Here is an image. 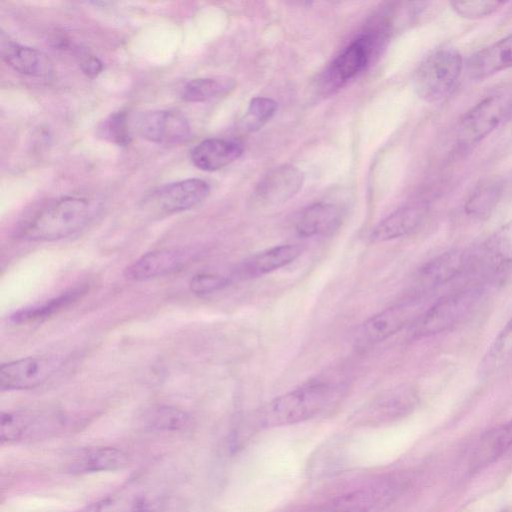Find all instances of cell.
Here are the masks:
<instances>
[{
	"mask_svg": "<svg viewBox=\"0 0 512 512\" xmlns=\"http://www.w3.org/2000/svg\"><path fill=\"white\" fill-rule=\"evenodd\" d=\"M242 146L232 140L209 138L199 142L190 153L192 163L203 171H216L238 159Z\"/></svg>",
	"mask_w": 512,
	"mask_h": 512,
	"instance_id": "ac0fdd59",
	"label": "cell"
},
{
	"mask_svg": "<svg viewBox=\"0 0 512 512\" xmlns=\"http://www.w3.org/2000/svg\"><path fill=\"white\" fill-rule=\"evenodd\" d=\"M277 110V103L271 98L254 97L248 106L244 124L249 131H255L268 122Z\"/></svg>",
	"mask_w": 512,
	"mask_h": 512,
	"instance_id": "1f68e13d",
	"label": "cell"
},
{
	"mask_svg": "<svg viewBox=\"0 0 512 512\" xmlns=\"http://www.w3.org/2000/svg\"><path fill=\"white\" fill-rule=\"evenodd\" d=\"M388 485L361 488L338 496L306 512H369L390 495Z\"/></svg>",
	"mask_w": 512,
	"mask_h": 512,
	"instance_id": "ffe728a7",
	"label": "cell"
},
{
	"mask_svg": "<svg viewBox=\"0 0 512 512\" xmlns=\"http://www.w3.org/2000/svg\"><path fill=\"white\" fill-rule=\"evenodd\" d=\"M341 223L339 208L326 202L306 207L296 222V231L303 237L322 236L333 233Z\"/></svg>",
	"mask_w": 512,
	"mask_h": 512,
	"instance_id": "44dd1931",
	"label": "cell"
},
{
	"mask_svg": "<svg viewBox=\"0 0 512 512\" xmlns=\"http://www.w3.org/2000/svg\"><path fill=\"white\" fill-rule=\"evenodd\" d=\"M302 252L303 247L297 244L269 248L244 260L230 278L245 280L263 276L293 262Z\"/></svg>",
	"mask_w": 512,
	"mask_h": 512,
	"instance_id": "2e32d148",
	"label": "cell"
},
{
	"mask_svg": "<svg viewBox=\"0 0 512 512\" xmlns=\"http://www.w3.org/2000/svg\"><path fill=\"white\" fill-rule=\"evenodd\" d=\"M86 292V286L71 288L45 302L19 309L10 316V321L14 324L41 322L69 307L78 301Z\"/></svg>",
	"mask_w": 512,
	"mask_h": 512,
	"instance_id": "603a6c76",
	"label": "cell"
},
{
	"mask_svg": "<svg viewBox=\"0 0 512 512\" xmlns=\"http://www.w3.org/2000/svg\"><path fill=\"white\" fill-rule=\"evenodd\" d=\"M235 81L227 77H205L188 81L180 96L186 102H205L229 93Z\"/></svg>",
	"mask_w": 512,
	"mask_h": 512,
	"instance_id": "4316f807",
	"label": "cell"
},
{
	"mask_svg": "<svg viewBox=\"0 0 512 512\" xmlns=\"http://www.w3.org/2000/svg\"><path fill=\"white\" fill-rule=\"evenodd\" d=\"M413 403V395L409 390L401 389L391 391L381 396L369 408L368 412L372 417H388L397 415L408 409Z\"/></svg>",
	"mask_w": 512,
	"mask_h": 512,
	"instance_id": "f546056e",
	"label": "cell"
},
{
	"mask_svg": "<svg viewBox=\"0 0 512 512\" xmlns=\"http://www.w3.org/2000/svg\"><path fill=\"white\" fill-rule=\"evenodd\" d=\"M333 390L325 383H309L278 396L265 404L258 414L263 427H278L309 420L332 402Z\"/></svg>",
	"mask_w": 512,
	"mask_h": 512,
	"instance_id": "7a4b0ae2",
	"label": "cell"
},
{
	"mask_svg": "<svg viewBox=\"0 0 512 512\" xmlns=\"http://www.w3.org/2000/svg\"><path fill=\"white\" fill-rule=\"evenodd\" d=\"M503 192V183L497 178L482 181L470 194L465 210L475 217H485L496 207Z\"/></svg>",
	"mask_w": 512,
	"mask_h": 512,
	"instance_id": "83f0119b",
	"label": "cell"
},
{
	"mask_svg": "<svg viewBox=\"0 0 512 512\" xmlns=\"http://www.w3.org/2000/svg\"><path fill=\"white\" fill-rule=\"evenodd\" d=\"M48 421L32 412H3L1 415V440L17 441L44 432Z\"/></svg>",
	"mask_w": 512,
	"mask_h": 512,
	"instance_id": "d4e9b609",
	"label": "cell"
},
{
	"mask_svg": "<svg viewBox=\"0 0 512 512\" xmlns=\"http://www.w3.org/2000/svg\"><path fill=\"white\" fill-rule=\"evenodd\" d=\"M139 134L157 144H180L191 135L188 119L179 111L154 110L145 113L138 122Z\"/></svg>",
	"mask_w": 512,
	"mask_h": 512,
	"instance_id": "9c48e42d",
	"label": "cell"
},
{
	"mask_svg": "<svg viewBox=\"0 0 512 512\" xmlns=\"http://www.w3.org/2000/svg\"><path fill=\"white\" fill-rule=\"evenodd\" d=\"M188 248H169L148 252L130 264L125 270L129 280L144 281L166 276L184 269L193 259Z\"/></svg>",
	"mask_w": 512,
	"mask_h": 512,
	"instance_id": "30bf717a",
	"label": "cell"
},
{
	"mask_svg": "<svg viewBox=\"0 0 512 512\" xmlns=\"http://www.w3.org/2000/svg\"><path fill=\"white\" fill-rule=\"evenodd\" d=\"M210 193L209 184L199 178H188L154 189L143 200V207L158 214L189 210L203 202Z\"/></svg>",
	"mask_w": 512,
	"mask_h": 512,
	"instance_id": "52a82bcc",
	"label": "cell"
},
{
	"mask_svg": "<svg viewBox=\"0 0 512 512\" xmlns=\"http://www.w3.org/2000/svg\"><path fill=\"white\" fill-rule=\"evenodd\" d=\"M462 71V57L452 47L433 50L421 62L413 77L414 88L420 98L436 102L454 89Z\"/></svg>",
	"mask_w": 512,
	"mask_h": 512,
	"instance_id": "3957f363",
	"label": "cell"
},
{
	"mask_svg": "<svg viewBox=\"0 0 512 512\" xmlns=\"http://www.w3.org/2000/svg\"><path fill=\"white\" fill-rule=\"evenodd\" d=\"M512 66V34L478 51L468 61L471 78L483 80Z\"/></svg>",
	"mask_w": 512,
	"mask_h": 512,
	"instance_id": "d6986e66",
	"label": "cell"
},
{
	"mask_svg": "<svg viewBox=\"0 0 512 512\" xmlns=\"http://www.w3.org/2000/svg\"><path fill=\"white\" fill-rule=\"evenodd\" d=\"M230 282V277L205 272L194 275L189 282V287L194 294L208 295L224 289Z\"/></svg>",
	"mask_w": 512,
	"mask_h": 512,
	"instance_id": "836d02e7",
	"label": "cell"
},
{
	"mask_svg": "<svg viewBox=\"0 0 512 512\" xmlns=\"http://www.w3.org/2000/svg\"><path fill=\"white\" fill-rule=\"evenodd\" d=\"M512 360V318L488 347L480 365L479 375L487 378Z\"/></svg>",
	"mask_w": 512,
	"mask_h": 512,
	"instance_id": "484cf974",
	"label": "cell"
},
{
	"mask_svg": "<svg viewBox=\"0 0 512 512\" xmlns=\"http://www.w3.org/2000/svg\"><path fill=\"white\" fill-rule=\"evenodd\" d=\"M512 447V420L493 428L480 439L471 460L472 470H481Z\"/></svg>",
	"mask_w": 512,
	"mask_h": 512,
	"instance_id": "7402d4cb",
	"label": "cell"
},
{
	"mask_svg": "<svg viewBox=\"0 0 512 512\" xmlns=\"http://www.w3.org/2000/svg\"><path fill=\"white\" fill-rule=\"evenodd\" d=\"M59 356H29L5 363L0 368L3 390L36 388L49 380L62 366Z\"/></svg>",
	"mask_w": 512,
	"mask_h": 512,
	"instance_id": "ba28073f",
	"label": "cell"
},
{
	"mask_svg": "<svg viewBox=\"0 0 512 512\" xmlns=\"http://www.w3.org/2000/svg\"><path fill=\"white\" fill-rule=\"evenodd\" d=\"M79 59L80 68L88 77H96L104 68L102 61L92 54L80 53Z\"/></svg>",
	"mask_w": 512,
	"mask_h": 512,
	"instance_id": "e575fe53",
	"label": "cell"
},
{
	"mask_svg": "<svg viewBox=\"0 0 512 512\" xmlns=\"http://www.w3.org/2000/svg\"><path fill=\"white\" fill-rule=\"evenodd\" d=\"M505 2L502 1H452L450 5L460 16L467 19H479L498 10Z\"/></svg>",
	"mask_w": 512,
	"mask_h": 512,
	"instance_id": "d6a6232c",
	"label": "cell"
},
{
	"mask_svg": "<svg viewBox=\"0 0 512 512\" xmlns=\"http://www.w3.org/2000/svg\"><path fill=\"white\" fill-rule=\"evenodd\" d=\"M100 136L119 145L126 146L131 141L128 115L125 111H118L107 117L99 127Z\"/></svg>",
	"mask_w": 512,
	"mask_h": 512,
	"instance_id": "4dcf8cb0",
	"label": "cell"
},
{
	"mask_svg": "<svg viewBox=\"0 0 512 512\" xmlns=\"http://www.w3.org/2000/svg\"><path fill=\"white\" fill-rule=\"evenodd\" d=\"M472 260L465 252L447 251L424 265L415 279L414 294L425 296L460 275Z\"/></svg>",
	"mask_w": 512,
	"mask_h": 512,
	"instance_id": "7c38bea8",
	"label": "cell"
},
{
	"mask_svg": "<svg viewBox=\"0 0 512 512\" xmlns=\"http://www.w3.org/2000/svg\"><path fill=\"white\" fill-rule=\"evenodd\" d=\"M145 425L162 431H178L189 423V415L174 406L160 405L149 409L144 415Z\"/></svg>",
	"mask_w": 512,
	"mask_h": 512,
	"instance_id": "f1b7e54d",
	"label": "cell"
},
{
	"mask_svg": "<svg viewBox=\"0 0 512 512\" xmlns=\"http://www.w3.org/2000/svg\"><path fill=\"white\" fill-rule=\"evenodd\" d=\"M475 260L478 270L488 276L512 272V221L487 239Z\"/></svg>",
	"mask_w": 512,
	"mask_h": 512,
	"instance_id": "5bb4252c",
	"label": "cell"
},
{
	"mask_svg": "<svg viewBox=\"0 0 512 512\" xmlns=\"http://www.w3.org/2000/svg\"><path fill=\"white\" fill-rule=\"evenodd\" d=\"M304 183L303 172L292 165H281L269 171L257 184L254 197L265 206H277L294 197Z\"/></svg>",
	"mask_w": 512,
	"mask_h": 512,
	"instance_id": "8fae6325",
	"label": "cell"
},
{
	"mask_svg": "<svg viewBox=\"0 0 512 512\" xmlns=\"http://www.w3.org/2000/svg\"><path fill=\"white\" fill-rule=\"evenodd\" d=\"M99 209V204L87 197H61L22 225L17 237L31 242H51L69 237L87 227Z\"/></svg>",
	"mask_w": 512,
	"mask_h": 512,
	"instance_id": "6da1fadb",
	"label": "cell"
},
{
	"mask_svg": "<svg viewBox=\"0 0 512 512\" xmlns=\"http://www.w3.org/2000/svg\"><path fill=\"white\" fill-rule=\"evenodd\" d=\"M424 299L425 296L412 295L409 299L368 318L357 331L356 345L359 348L373 346L418 320L426 311Z\"/></svg>",
	"mask_w": 512,
	"mask_h": 512,
	"instance_id": "5b68a950",
	"label": "cell"
},
{
	"mask_svg": "<svg viewBox=\"0 0 512 512\" xmlns=\"http://www.w3.org/2000/svg\"><path fill=\"white\" fill-rule=\"evenodd\" d=\"M512 116V97L505 94L487 96L461 118L457 129L460 147H469L488 136Z\"/></svg>",
	"mask_w": 512,
	"mask_h": 512,
	"instance_id": "8992f818",
	"label": "cell"
},
{
	"mask_svg": "<svg viewBox=\"0 0 512 512\" xmlns=\"http://www.w3.org/2000/svg\"><path fill=\"white\" fill-rule=\"evenodd\" d=\"M0 39L1 57L14 71L31 77L51 75L53 63L45 53L11 40L4 32Z\"/></svg>",
	"mask_w": 512,
	"mask_h": 512,
	"instance_id": "4fadbf2b",
	"label": "cell"
},
{
	"mask_svg": "<svg viewBox=\"0 0 512 512\" xmlns=\"http://www.w3.org/2000/svg\"><path fill=\"white\" fill-rule=\"evenodd\" d=\"M372 38L363 35L353 41L338 55L326 71L329 88H337L361 72L368 64Z\"/></svg>",
	"mask_w": 512,
	"mask_h": 512,
	"instance_id": "9a60e30c",
	"label": "cell"
},
{
	"mask_svg": "<svg viewBox=\"0 0 512 512\" xmlns=\"http://www.w3.org/2000/svg\"><path fill=\"white\" fill-rule=\"evenodd\" d=\"M482 295V288L471 287L439 299L417 320L415 336L427 337L456 326L475 309Z\"/></svg>",
	"mask_w": 512,
	"mask_h": 512,
	"instance_id": "277c9868",
	"label": "cell"
},
{
	"mask_svg": "<svg viewBox=\"0 0 512 512\" xmlns=\"http://www.w3.org/2000/svg\"><path fill=\"white\" fill-rule=\"evenodd\" d=\"M128 456L113 447H96L84 450L69 464L72 473H89L114 470L125 466Z\"/></svg>",
	"mask_w": 512,
	"mask_h": 512,
	"instance_id": "cb8c5ba5",
	"label": "cell"
},
{
	"mask_svg": "<svg viewBox=\"0 0 512 512\" xmlns=\"http://www.w3.org/2000/svg\"><path fill=\"white\" fill-rule=\"evenodd\" d=\"M427 211L423 202L402 206L380 221L372 230V242H385L405 236L415 230Z\"/></svg>",
	"mask_w": 512,
	"mask_h": 512,
	"instance_id": "e0dca14e",
	"label": "cell"
}]
</instances>
